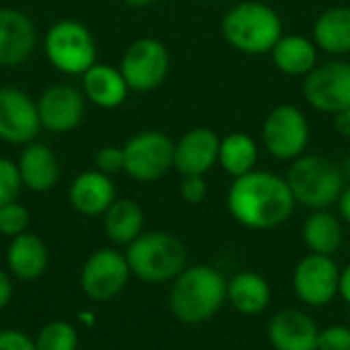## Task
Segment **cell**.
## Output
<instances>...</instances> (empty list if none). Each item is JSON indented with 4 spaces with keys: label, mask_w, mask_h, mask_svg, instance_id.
Listing matches in <instances>:
<instances>
[{
    "label": "cell",
    "mask_w": 350,
    "mask_h": 350,
    "mask_svg": "<svg viewBox=\"0 0 350 350\" xmlns=\"http://www.w3.org/2000/svg\"><path fill=\"white\" fill-rule=\"evenodd\" d=\"M338 211H340V217L350 226V187L345 189L338 197Z\"/></svg>",
    "instance_id": "38"
},
{
    "label": "cell",
    "mask_w": 350,
    "mask_h": 350,
    "mask_svg": "<svg viewBox=\"0 0 350 350\" xmlns=\"http://www.w3.org/2000/svg\"><path fill=\"white\" fill-rule=\"evenodd\" d=\"M146 213L133 199H115L103 213V228L107 238L117 246H129L139 234H144Z\"/></svg>",
    "instance_id": "23"
},
{
    "label": "cell",
    "mask_w": 350,
    "mask_h": 350,
    "mask_svg": "<svg viewBox=\"0 0 350 350\" xmlns=\"http://www.w3.org/2000/svg\"><path fill=\"white\" fill-rule=\"evenodd\" d=\"M131 279V269L125 252L115 248L94 250L82 265L80 287L90 301L107 304L121 295Z\"/></svg>",
    "instance_id": "8"
},
{
    "label": "cell",
    "mask_w": 350,
    "mask_h": 350,
    "mask_svg": "<svg viewBox=\"0 0 350 350\" xmlns=\"http://www.w3.org/2000/svg\"><path fill=\"white\" fill-rule=\"evenodd\" d=\"M0 238H2V236H0Z\"/></svg>",
    "instance_id": "41"
},
{
    "label": "cell",
    "mask_w": 350,
    "mask_h": 350,
    "mask_svg": "<svg viewBox=\"0 0 350 350\" xmlns=\"http://www.w3.org/2000/svg\"><path fill=\"white\" fill-rule=\"evenodd\" d=\"M49 267V250L43 238L33 232H25L10 238L6 248V271L18 281H37Z\"/></svg>",
    "instance_id": "20"
},
{
    "label": "cell",
    "mask_w": 350,
    "mask_h": 350,
    "mask_svg": "<svg viewBox=\"0 0 350 350\" xmlns=\"http://www.w3.org/2000/svg\"><path fill=\"white\" fill-rule=\"evenodd\" d=\"M285 178L295 203L314 211L338 203V197L345 191L342 170L320 154H304L295 158Z\"/></svg>",
    "instance_id": "5"
},
{
    "label": "cell",
    "mask_w": 350,
    "mask_h": 350,
    "mask_svg": "<svg viewBox=\"0 0 350 350\" xmlns=\"http://www.w3.org/2000/svg\"><path fill=\"white\" fill-rule=\"evenodd\" d=\"M123 2L129 4V6H150V4H154L158 0H123Z\"/></svg>",
    "instance_id": "39"
},
{
    "label": "cell",
    "mask_w": 350,
    "mask_h": 350,
    "mask_svg": "<svg viewBox=\"0 0 350 350\" xmlns=\"http://www.w3.org/2000/svg\"><path fill=\"white\" fill-rule=\"evenodd\" d=\"M131 277L150 283H172L189 265V250L180 238L164 230L139 234L125 250Z\"/></svg>",
    "instance_id": "3"
},
{
    "label": "cell",
    "mask_w": 350,
    "mask_h": 350,
    "mask_svg": "<svg viewBox=\"0 0 350 350\" xmlns=\"http://www.w3.org/2000/svg\"><path fill=\"white\" fill-rule=\"evenodd\" d=\"M219 135L209 127H193L174 144V168L180 176H205L219 160Z\"/></svg>",
    "instance_id": "17"
},
{
    "label": "cell",
    "mask_w": 350,
    "mask_h": 350,
    "mask_svg": "<svg viewBox=\"0 0 350 350\" xmlns=\"http://www.w3.org/2000/svg\"><path fill=\"white\" fill-rule=\"evenodd\" d=\"M0 350H35V342L21 330H0Z\"/></svg>",
    "instance_id": "34"
},
{
    "label": "cell",
    "mask_w": 350,
    "mask_h": 350,
    "mask_svg": "<svg viewBox=\"0 0 350 350\" xmlns=\"http://www.w3.org/2000/svg\"><path fill=\"white\" fill-rule=\"evenodd\" d=\"M29 224H31V213L23 203L10 201L0 207V236L16 238L29 232Z\"/></svg>",
    "instance_id": "29"
},
{
    "label": "cell",
    "mask_w": 350,
    "mask_h": 350,
    "mask_svg": "<svg viewBox=\"0 0 350 350\" xmlns=\"http://www.w3.org/2000/svg\"><path fill=\"white\" fill-rule=\"evenodd\" d=\"M318 350H350V326L334 324L320 330Z\"/></svg>",
    "instance_id": "32"
},
{
    "label": "cell",
    "mask_w": 350,
    "mask_h": 350,
    "mask_svg": "<svg viewBox=\"0 0 350 350\" xmlns=\"http://www.w3.org/2000/svg\"><path fill=\"white\" fill-rule=\"evenodd\" d=\"M271 53L275 66L287 76H308L318 66V45L301 35H283Z\"/></svg>",
    "instance_id": "25"
},
{
    "label": "cell",
    "mask_w": 350,
    "mask_h": 350,
    "mask_svg": "<svg viewBox=\"0 0 350 350\" xmlns=\"http://www.w3.org/2000/svg\"><path fill=\"white\" fill-rule=\"evenodd\" d=\"M86 98L82 90L70 84H53L45 88L37 100L41 129L49 133H70L84 119Z\"/></svg>",
    "instance_id": "14"
},
{
    "label": "cell",
    "mask_w": 350,
    "mask_h": 350,
    "mask_svg": "<svg viewBox=\"0 0 350 350\" xmlns=\"http://www.w3.org/2000/svg\"><path fill=\"white\" fill-rule=\"evenodd\" d=\"M221 33L234 49L248 55H262L273 51L283 37V23L277 10L269 4L244 0L226 12Z\"/></svg>",
    "instance_id": "4"
},
{
    "label": "cell",
    "mask_w": 350,
    "mask_h": 350,
    "mask_svg": "<svg viewBox=\"0 0 350 350\" xmlns=\"http://www.w3.org/2000/svg\"><path fill=\"white\" fill-rule=\"evenodd\" d=\"M301 238L310 252L334 256L345 242L342 221L328 209H318L304 221Z\"/></svg>",
    "instance_id": "24"
},
{
    "label": "cell",
    "mask_w": 350,
    "mask_h": 350,
    "mask_svg": "<svg viewBox=\"0 0 350 350\" xmlns=\"http://www.w3.org/2000/svg\"><path fill=\"white\" fill-rule=\"evenodd\" d=\"M82 94L98 109H117L127 100L129 86L119 68L96 62L82 74Z\"/></svg>",
    "instance_id": "21"
},
{
    "label": "cell",
    "mask_w": 350,
    "mask_h": 350,
    "mask_svg": "<svg viewBox=\"0 0 350 350\" xmlns=\"http://www.w3.org/2000/svg\"><path fill=\"white\" fill-rule=\"evenodd\" d=\"M35 350H78V330L64 320L47 322L33 338Z\"/></svg>",
    "instance_id": "28"
},
{
    "label": "cell",
    "mask_w": 350,
    "mask_h": 350,
    "mask_svg": "<svg viewBox=\"0 0 350 350\" xmlns=\"http://www.w3.org/2000/svg\"><path fill=\"white\" fill-rule=\"evenodd\" d=\"M70 205L76 213L84 217L103 215L117 199L115 183L109 174L100 170H84L74 176L68 189Z\"/></svg>",
    "instance_id": "18"
},
{
    "label": "cell",
    "mask_w": 350,
    "mask_h": 350,
    "mask_svg": "<svg viewBox=\"0 0 350 350\" xmlns=\"http://www.w3.org/2000/svg\"><path fill=\"white\" fill-rule=\"evenodd\" d=\"M207 180L205 176L201 174H191V176H183L180 180V187H178V193H180V199L189 205H199L205 201L207 197Z\"/></svg>",
    "instance_id": "33"
},
{
    "label": "cell",
    "mask_w": 350,
    "mask_h": 350,
    "mask_svg": "<svg viewBox=\"0 0 350 350\" xmlns=\"http://www.w3.org/2000/svg\"><path fill=\"white\" fill-rule=\"evenodd\" d=\"M318 322L301 308L279 310L267 326V338L273 350H318Z\"/></svg>",
    "instance_id": "15"
},
{
    "label": "cell",
    "mask_w": 350,
    "mask_h": 350,
    "mask_svg": "<svg viewBox=\"0 0 350 350\" xmlns=\"http://www.w3.org/2000/svg\"><path fill=\"white\" fill-rule=\"evenodd\" d=\"M41 121L37 100L14 86H0V139L10 146H27L39 135Z\"/></svg>",
    "instance_id": "13"
},
{
    "label": "cell",
    "mask_w": 350,
    "mask_h": 350,
    "mask_svg": "<svg viewBox=\"0 0 350 350\" xmlns=\"http://www.w3.org/2000/svg\"><path fill=\"white\" fill-rule=\"evenodd\" d=\"M16 168L21 174V183L31 193H47L59 180V162L51 148L41 142H31L23 146Z\"/></svg>",
    "instance_id": "19"
},
{
    "label": "cell",
    "mask_w": 350,
    "mask_h": 350,
    "mask_svg": "<svg viewBox=\"0 0 350 350\" xmlns=\"http://www.w3.org/2000/svg\"><path fill=\"white\" fill-rule=\"evenodd\" d=\"M258 160V148L256 142L242 131H234L226 135L219 144V166L232 176H244L254 170Z\"/></svg>",
    "instance_id": "27"
},
{
    "label": "cell",
    "mask_w": 350,
    "mask_h": 350,
    "mask_svg": "<svg viewBox=\"0 0 350 350\" xmlns=\"http://www.w3.org/2000/svg\"><path fill=\"white\" fill-rule=\"evenodd\" d=\"M12 293H14V287H12V277L8 271L0 269V312L10 304L12 299Z\"/></svg>",
    "instance_id": "35"
},
{
    "label": "cell",
    "mask_w": 350,
    "mask_h": 350,
    "mask_svg": "<svg viewBox=\"0 0 350 350\" xmlns=\"http://www.w3.org/2000/svg\"><path fill=\"white\" fill-rule=\"evenodd\" d=\"M37 43L33 18L12 6H0V68L23 66Z\"/></svg>",
    "instance_id": "16"
},
{
    "label": "cell",
    "mask_w": 350,
    "mask_h": 350,
    "mask_svg": "<svg viewBox=\"0 0 350 350\" xmlns=\"http://www.w3.org/2000/svg\"><path fill=\"white\" fill-rule=\"evenodd\" d=\"M306 100L322 113H342L350 109V64L326 62L316 66L304 82Z\"/></svg>",
    "instance_id": "12"
},
{
    "label": "cell",
    "mask_w": 350,
    "mask_h": 350,
    "mask_svg": "<svg viewBox=\"0 0 350 350\" xmlns=\"http://www.w3.org/2000/svg\"><path fill=\"white\" fill-rule=\"evenodd\" d=\"M119 70L129 90L150 92L166 80L170 70V53L160 39L139 37L125 49Z\"/></svg>",
    "instance_id": "9"
},
{
    "label": "cell",
    "mask_w": 350,
    "mask_h": 350,
    "mask_svg": "<svg viewBox=\"0 0 350 350\" xmlns=\"http://www.w3.org/2000/svg\"><path fill=\"white\" fill-rule=\"evenodd\" d=\"M94 166L96 170L113 176L117 172H123L125 168V154L123 148L119 146H103L96 154H94Z\"/></svg>",
    "instance_id": "31"
},
{
    "label": "cell",
    "mask_w": 350,
    "mask_h": 350,
    "mask_svg": "<svg viewBox=\"0 0 350 350\" xmlns=\"http://www.w3.org/2000/svg\"><path fill=\"white\" fill-rule=\"evenodd\" d=\"M345 174H347V178L350 180V156L349 160H347V166H345Z\"/></svg>",
    "instance_id": "40"
},
{
    "label": "cell",
    "mask_w": 350,
    "mask_h": 350,
    "mask_svg": "<svg viewBox=\"0 0 350 350\" xmlns=\"http://www.w3.org/2000/svg\"><path fill=\"white\" fill-rule=\"evenodd\" d=\"M123 172L137 183H156L174 168V142L156 129L133 135L125 146Z\"/></svg>",
    "instance_id": "7"
},
{
    "label": "cell",
    "mask_w": 350,
    "mask_h": 350,
    "mask_svg": "<svg viewBox=\"0 0 350 350\" xmlns=\"http://www.w3.org/2000/svg\"><path fill=\"white\" fill-rule=\"evenodd\" d=\"M340 267L334 256L306 254L293 269L291 285L297 301L308 308H326L338 297Z\"/></svg>",
    "instance_id": "10"
},
{
    "label": "cell",
    "mask_w": 350,
    "mask_h": 350,
    "mask_svg": "<svg viewBox=\"0 0 350 350\" xmlns=\"http://www.w3.org/2000/svg\"><path fill=\"white\" fill-rule=\"evenodd\" d=\"M334 129L342 135V137H350V109L336 113L334 115Z\"/></svg>",
    "instance_id": "37"
},
{
    "label": "cell",
    "mask_w": 350,
    "mask_h": 350,
    "mask_svg": "<svg viewBox=\"0 0 350 350\" xmlns=\"http://www.w3.org/2000/svg\"><path fill=\"white\" fill-rule=\"evenodd\" d=\"M338 297L350 306V262L340 269V277H338Z\"/></svg>",
    "instance_id": "36"
},
{
    "label": "cell",
    "mask_w": 350,
    "mask_h": 350,
    "mask_svg": "<svg viewBox=\"0 0 350 350\" xmlns=\"http://www.w3.org/2000/svg\"><path fill=\"white\" fill-rule=\"evenodd\" d=\"M314 43L326 53H350V8L334 6L324 10L314 25Z\"/></svg>",
    "instance_id": "26"
},
{
    "label": "cell",
    "mask_w": 350,
    "mask_h": 350,
    "mask_svg": "<svg viewBox=\"0 0 350 350\" xmlns=\"http://www.w3.org/2000/svg\"><path fill=\"white\" fill-rule=\"evenodd\" d=\"M262 142L273 158L293 162L310 144V123L295 105H279L265 119Z\"/></svg>",
    "instance_id": "11"
},
{
    "label": "cell",
    "mask_w": 350,
    "mask_h": 350,
    "mask_svg": "<svg viewBox=\"0 0 350 350\" xmlns=\"http://www.w3.org/2000/svg\"><path fill=\"white\" fill-rule=\"evenodd\" d=\"M226 203L240 226L256 232L283 226L297 205L287 178L267 170H252L234 178Z\"/></svg>",
    "instance_id": "1"
},
{
    "label": "cell",
    "mask_w": 350,
    "mask_h": 350,
    "mask_svg": "<svg viewBox=\"0 0 350 350\" xmlns=\"http://www.w3.org/2000/svg\"><path fill=\"white\" fill-rule=\"evenodd\" d=\"M271 299V283L256 271H240L228 279V304L242 316H260Z\"/></svg>",
    "instance_id": "22"
},
{
    "label": "cell",
    "mask_w": 350,
    "mask_h": 350,
    "mask_svg": "<svg viewBox=\"0 0 350 350\" xmlns=\"http://www.w3.org/2000/svg\"><path fill=\"white\" fill-rule=\"evenodd\" d=\"M21 189H23V183H21L16 162L0 156V207L10 201H16Z\"/></svg>",
    "instance_id": "30"
},
{
    "label": "cell",
    "mask_w": 350,
    "mask_h": 350,
    "mask_svg": "<svg viewBox=\"0 0 350 350\" xmlns=\"http://www.w3.org/2000/svg\"><path fill=\"white\" fill-rule=\"evenodd\" d=\"M228 301V279L211 265H191L172 283L168 308L187 326H199L217 316Z\"/></svg>",
    "instance_id": "2"
},
{
    "label": "cell",
    "mask_w": 350,
    "mask_h": 350,
    "mask_svg": "<svg viewBox=\"0 0 350 350\" xmlns=\"http://www.w3.org/2000/svg\"><path fill=\"white\" fill-rule=\"evenodd\" d=\"M47 62L66 76H82L96 64V39L92 31L76 21L62 18L49 27L43 41Z\"/></svg>",
    "instance_id": "6"
}]
</instances>
